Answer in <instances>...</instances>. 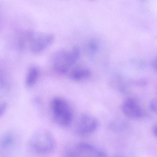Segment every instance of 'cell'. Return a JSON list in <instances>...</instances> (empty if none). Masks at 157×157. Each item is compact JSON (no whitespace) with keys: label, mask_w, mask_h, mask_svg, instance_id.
<instances>
[{"label":"cell","mask_w":157,"mask_h":157,"mask_svg":"<svg viewBox=\"0 0 157 157\" xmlns=\"http://www.w3.org/2000/svg\"><path fill=\"white\" fill-rule=\"evenodd\" d=\"M29 150L34 155L47 156L52 154L56 147L55 137L50 131L40 129L34 133L29 139Z\"/></svg>","instance_id":"obj_1"},{"label":"cell","mask_w":157,"mask_h":157,"mask_svg":"<svg viewBox=\"0 0 157 157\" xmlns=\"http://www.w3.org/2000/svg\"><path fill=\"white\" fill-rule=\"evenodd\" d=\"M80 56V49L77 46L69 49L59 50L52 57V66L58 73H66L78 61Z\"/></svg>","instance_id":"obj_2"},{"label":"cell","mask_w":157,"mask_h":157,"mask_svg":"<svg viewBox=\"0 0 157 157\" xmlns=\"http://www.w3.org/2000/svg\"><path fill=\"white\" fill-rule=\"evenodd\" d=\"M50 109L52 120L59 127H69L73 120V112L70 103L61 97H55L52 100Z\"/></svg>","instance_id":"obj_3"},{"label":"cell","mask_w":157,"mask_h":157,"mask_svg":"<svg viewBox=\"0 0 157 157\" xmlns=\"http://www.w3.org/2000/svg\"><path fill=\"white\" fill-rule=\"evenodd\" d=\"M26 45H28L30 51L39 54L45 51L53 43L54 37L48 33L26 31Z\"/></svg>","instance_id":"obj_4"},{"label":"cell","mask_w":157,"mask_h":157,"mask_svg":"<svg viewBox=\"0 0 157 157\" xmlns=\"http://www.w3.org/2000/svg\"><path fill=\"white\" fill-rule=\"evenodd\" d=\"M99 125L98 120L95 116L89 113H82L77 119L75 131L78 136H89L97 131Z\"/></svg>","instance_id":"obj_5"},{"label":"cell","mask_w":157,"mask_h":157,"mask_svg":"<svg viewBox=\"0 0 157 157\" xmlns=\"http://www.w3.org/2000/svg\"><path fill=\"white\" fill-rule=\"evenodd\" d=\"M18 134L13 131H7L0 136V156H11L17 148L19 143Z\"/></svg>","instance_id":"obj_6"},{"label":"cell","mask_w":157,"mask_h":157,"mask_svg":"<svg viewBox=\"0 0 157 157\" xmlns=\"http://www.w3.org/2000/svg\"><path fill=\"white\" fill-rule=\"evenodd\" d=\"M121 110L126 117L133 120L141 119L145 114L139 103L132 98L127 99L123 102Z\"/></svg>","instance_id":"obj_7"},{"label":"cell","mask_w":157,"mask_h":157,"mask_svg":"<svg viewBox=\"0 0 157 157\" xmlns=\"http://www.w3.org/2000/svg\"><path fill=\"white\" fill-rule=\"evenodd\" d=\"M75 146L80 155L89 157H108V154L104 149L90 143L79 142Z\"/></svg>","instance_id":"obj_8"},{"label":"cell","mask_w":157,"mask_h":157,"mask_svg":"<svg viewBox=\"0 0 157 157\" xmlns=\"http://www.w3.org/2000/svg\"><path fill=\"white\" fill-rule=\"evenodd\" d=\"M130 127L129 123L122 118H116L112 120L109 124V130L116 133H121L127 131Z\"/></svg>","instance_id":"obj_9"},{"label":"cell","mask_w":157,"mask_h":157,"mask_svg":"<svg viewBox=\"0 0 157 157\" xmlns=\"http://www.w3.org/2000/svg\"><path fill=\"white\" fill-rule=\"evenodd\" d=\"M91 74V71L89 68L79 66L72 70L69 77L72 81L77 82L87 79L90 77Z\"/></svg>","instance_id":"obj_10"},{"label":"cell","mask_w":157,"mask_h":157,"mask_svg":"<svg viewBox=\"0 0 157 157\" xmlns=\"http://www.w3.org/2000/svg\"><path fill=\"white\" fill-rule=\"evenodd\" d=\"M40 76V70L36 65L29 67L27 73L25 84L28 88H31L36 83Z\"/></svg>","instance_id":"obj_11"},{"label":"cell","mask_w":157,"mask_h":157,"mask_svg":"<svg viewBox=\"0 0 157 157\" xmlns=\"http://www.w3.org/2000/svg\"><path fill=\"white\" fill-rule=\"evenodd\" d=\"M87 48L89 53L90 54H94L98 51L99 45L96 40H92L88 42Z\"/></svg>","instance_id":"obj_12"},{"label":"cell","mask_w":157,"mask_h":157,"mask_svg":"<svg viewBox=\"0 0 157 157\" xmlns=\"http://www.w3.org/2000/svg\"><path fill=\"white\" fill-rule=\"evenodd\" d=\"M64 157H81L75 146L70 147L65 149L64 153Z\"/></svg>","instance_id":"obj_13"},{"label":"cell","mask_w":157,"mask_h":157,"mask_svg":"<svg viewBox=\"0 0 157 157\" xmlns=\"http://www.w3.org/2000/svg\"><path fill=\"white\" fill-rule=\"evenodd\" d=\"M150 109L157 114V98L152 100L149 103Z\"/></svg>","instance_id":"obj_14"},{"label":"cell","mask_w":157,"mask_h":157,"mask_svg":"<svg viewBox=\"0 0 157 157\" xmlns=\"http://www.w3.org/2000/svg\"><path fill=\"white\" fill-rule=\"evenodd\" d=\"M7 104L6 102H0V118L4 114L7 110Z\"/></svg>","instance_id":"obj_15"},{"label":"cell","mask_w":157,"mask_h":157,"mask_svg":"<svg viewBox=\"0 0 157 157\" xmlns=\"http://www.w3.org/2000/svg\"><path fill=\"white\" fill-rule=\"evenodd\" d=\"M152 66H153V69L157 74V56L153 61Z\"/></svg>","instance_id":"obj_16"},{"label":"cell","mask_w":157,"mask_h":157,"mask_svg":"<svg viewBox=\"0 0 157 157\" xmlns=\"http://www.w3.org/2000/svg\"><path fill=\"white\" fill-rule=\"evenodd\" d=\"M153 132L154 135L157 138V124L154 125L153 128Z\"/></svg>","instance_id":"obj_17"},{"label":"cell","mask_w":157,"mask_h":157,"mask_svg":"<svg viewBox=\"0 0 157 157\" xmlns=\"http://www.w3.org/2000/svg\"><path fill=\"white\" fill-rule=\"evenodd\" d=\"M113 157H126L124 155H121V154H116V155H114Z\"/></svg>","instance_id":"obj_18"},{"label":"cell","mask_w":157,"mask_h":157,"mask_svg":"<svg viewBox=\"0 0 157 157\" xmlns=\"http://www.w3.org/2000/svg\"></svg>","instance_id":"obj_19"}]
</instances>
